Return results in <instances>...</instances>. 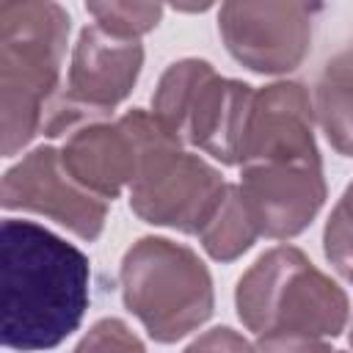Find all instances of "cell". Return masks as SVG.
Masks as SVG:
<instances>
[{"instance_id":"obj_2","label":"cell","mask_w":353,"mask_h":353,"mask_svg":"<svg viewBox=\"0 0 353 353\" xmlns=\"http://www.w3.org/2000/svg\"><path fill=\"white\" fill-rule=\"evenodd\" d=\"M3 130L6 154L33 135L39 97L47 91L61 41L63 14L55 6L3 3Z\"/></svg>"},{"instance_id":"obj_1","label":"cell","mask_w":353,"mask_h":353,"mask_svg":"<svg viewBox=\"0 0 353 353\" xmlns=\"http://www.w3.org/2000/svg\"><path fill=\"white\" fill-rule=\"evenodd\" d=\"M3 262V345L47 350L63 342L88 306V259L80 248L33 221L6 218Z\"/></svg>"},{"instance_id":"obj_3","label":"cell","mask_w":353,"mask_h":353,"mask_svg":"<svg viewBox=\"0 0 353 353\" xmlns=\"http://www.w3.org/2000/svg\"><path fill=\"white\" fill-rule=\"evenodd\" d=\"M52 149H39L33 157L19 163L14 171H8L3 185V204L6 207H33L47 215L61 218V223H69L74 232L91 237L99 226V212L83 210L80 201L69 188H61L58 176H52L55 165Z\"/></svg>"}]
</instances>
